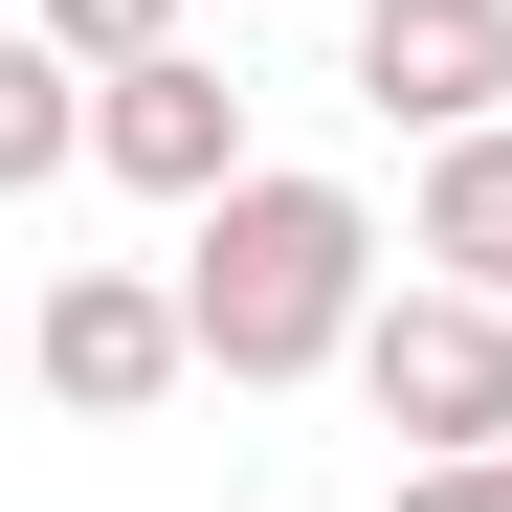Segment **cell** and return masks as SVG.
<instances>
[{"mask_svg": "<svg viewBox=\"0 0 512 512\" xmlns=\"http://www.w3.org/2000/svg\"><path fill=\"white\" fill-rule=\"evenodd\" d=\"M23 379L67 401V423H156L201 379V312H179V268H45V312H23Z\"/></svg>", "mask_w": 512, "mask_h": 512, "instance_id": "cell-3", "label": "cell"}, {"mask_svg": "<svg viewBox=\"0 0 512 512\" xmlns=\"http://www.w3.org/2000/svg\"><path fill=\"white\" fill-rule=\"evenodd\" d=\"M379 512H490V468H401V490H379Z\"/></svg>", "mask_w": 512, "mask_h": 512, "instance_id": "cell-9", "label": "cell"}, {"mask_svg": "<svg viewBox=\"0 0 512 512\" xmlns=\"http://www.w3.org/2000/svg\"><path fill=\"white\" fill-rule=\"evenodd\" d=\"M179 312H201V357L223 379H334L357 357V312H379V223H357V179H245L201 201V245H179Z\"/></svg>", "mask_w": 512, "mask_h": 512, "instance_id": "cell-1", "label": "cell"}, {"mask_svg": "<svg viewBox=\"0 0 512 512\" xmlns=\"http://www.w3.org/2000/svg\"><path fill=\"white\" fill-rule=\"evenodd\" d=\"M357 112L379 134H490L512 112V0H357Z\"/></svg>", "mask_w": 512, "mask_h": 512, "instance_id": "cell-4", "label": "cell"}, {"mask_svg": "<svg viewBox=\"0 0 512 512\" xmlns=\"http://www.w3.org/2000/svg\"><path fill=\"white\" fill-rule=\"evenodd\" d=\"M357 401H379L401 468H490L512 446V312L490 290H379L357 312Z\"/></svg>", "mask_w": 512, "mask_h": 512, "instance_id": "cell-2", "label": "cell"}, {"mask_svg": "<svg viewBox=\"0 0 512 512\" xmlns=\"http://www.w3.org/2000/svg\"><path fill=\"white\" fill-rule=\"evenodd\" d=\"M67 156H90V67H67L45 23H0V201H45Z\"/></svg>", "mask_w": 512, "mask_h": 512, "instance_id": "cell-7", "label": "cell"}, {"mask_svg": "<svg viewBox=\"0 0 512 512\" xmlns=\"http://www.w3.org/2000/svg\"><path fill=\"white\" fill-rule=\"evenodd\" d=\"M490 512H512V446H490Z\"/></svg>", "mask_w": 512, "mask_h": 512, "instance_id": "cell-10", "label": "cell"}, {"mask_svg": "<svg viewBox=\"0 0 512 512\" xmlns=\"http://www.w3.org/2000/svg\"><path fill=\"white\" fill-rule=\"evenodd\" d=\"M45 45H67V67H156V45H179V0H45Z\"/></svg>", "mask_w": 512, "mask_h": 512, "instance_id": "cell-8", "label": "cell"}, {"mask_svg": "<svg viewBox=\"0 0 512 512\" xmlns=\"http://www.w3.org/2000/svg\"><path fill=\"white\" fill-rule=\"evenodd\" d=\"M423 268L512 312V112L490 134H423Z\"/></svg>", "mask_w": 512, "mask_h": 512, "instance_id": "cell-6", "label": "cell"}, {"mask_svg": "<svg viewBox=\"0 0 512 512\" xmlns=\"http://www.w3.org/2000/svg\"><path fill=\"white\" fill-rule=\"evenodd\" d=\"M90 156H112L134 201H223V179H245V90H223L201 45H156V67H90Z\"/></svg>", "mask_w": 512, "mask_h": 512, "instance_id": "cell-5", "label": "cell"}]
</instances>
